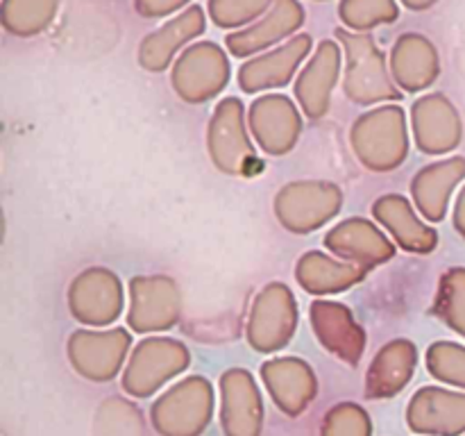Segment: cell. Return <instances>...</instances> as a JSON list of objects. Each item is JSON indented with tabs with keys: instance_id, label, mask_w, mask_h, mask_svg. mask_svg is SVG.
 I'll return each mask as SVG.
<instances>
[{
	"instance_id": "1",
	"label": "cell",
	"mask_w": 465,
	"mask_h": 436,
	"mask_svg": "<svg viewBox=\"0 0 465 436\" xmlns=\"http://www.w3.org/2000/svg\"><path fill=\"white\" fill-rule=\"evenodd\" d=\"M350 145L363 168L389 173L402 166L409 154V127L404 109L380 104L361 114L350 130Z\"/></svg>"
},
{
	"instance_id": "2",
	"label": "cell",
	"mask_w": 465,
	"mask_h": 436,
	"mask_svg": "<svg viewBox=\"0 0 465 436\" xmlns=\"http://www.w3.org/2000/svg\"><path fill=\"white\" fill-rule=\"evenodd\" d=\"M213 416V386L207 377L191 375L163 391L150 409L159 436H200Z\"/></svg>"
},
{
	"instance_id": "3",
	"label": "cell",
	"mask_w": 465,
	"mask_h": 436,
	"mask_svg": "<svg viewBox=\"0 0 465 436\" xmlns=\"http://www.w3.org/2000/svg\"><path fill=\"white\" fill-rule=\"evenodd\" d=\"M343 191L325 180H298L284 184L275 195V216L291 234H312L339 216Z\"/></svg>"
},
{
	"instance_id": "4",
	"label": "cell",
	"mask_w": 465,
	"mask_h": 436,
	"mask_svg": "<svg viewBox=\"0 0 465 436\" xmlns=\"http://www.w3.org/2000/svg\"><path fill=\"white\" fill-rule=\"evenodd\" d=\"M189 363L191 352L182 341L150 336L132 348L121 377V386L132 398H150L166 382L184 372Z\"/></svg>"
},
{
	"instance_id": "5",
	"label": "cell",
	"mask_w": 465,
	"mask_h": 436,
	"mask_svg": "<svg viewBox=\"0 0 465 436\" xmlns=\"http://www.w3.org/2000/svg\"><path fill=\"white\" fill-rule=\"evenodd\" d=\"M298 330V300L284 282L263 286L250 307L245 336L257 352H277L286 348Z\"/></svg>"
},
{
	"instance_id": "6",
	"label": "cell",
	"mask_w": 465,
	"mask_h": 436,
	"mask_svg": "<svg viewBox=\"0 0 465 436\" xmlns=\"http://www.w3.org/2000/svg\"><path fill=\"white\" fill-rule=\"evenodd\" d=\"M245 125V109L239 98H223L207 127V150L213 166L227 175H250L259 159Z\"/></svg>"
},
{
	"instance_id": "7",
	"label": "cell",
	"mask_w": 465,
	"mask_h": 436,
	"mask_svg": "<svg viewBox=\"0 0 465 436\" xmlns=\"http://www.w3.org/2000/svg\"><path fill=\"white\" fill-rule=\"evenodd\" d=\"M336 36H341L348 54V68H345L343 89L352 103L357 104H380L386 100H400L398 86L391 80L386 71L384 54L375 45L371 36L350 35V32L339 30Z\"/></svg>"
},
{
	"instance_id": "8",
	"label": "cell",
	"mask_w": 465,
	"mask_h": 436,
	"mask_svg": "<svg viewBox=\"0 0 465 436\" xmlns=\"http://www.w3.org/2000/svg\"><path fill=\"white\" fill-rule=\"evenodd\" d=\"M130 348V332L125 327H109V330H75L68 336L66 352L77 375L103 384L112 382L121 372Z\"/></svg>"
},
{
	"instance_id": "9",
	"label": "cell",
	"mask_w": 465,
	"mask_h": 436,
	"mask_svg": "<svg viewBox=\"0 0 465 436\" xmlns=\"http://www.w3.org/2000/svg\"><path fill=\"white\" fill-rule=\"evenodd\" d=\"M127 327L136 334L168 332L182 318L180 286L168 275H134L130 280Z\"/></svg>"
},
{
	"instance_id": "10",
	"label": "cell",
	"mask_w": 465,
	"mask_h": 436,
	"mask_svg": "<svg viewBox=\"0 0 465 436\" xmlns=\"http://www.w3.org/2000/svg\"><path fill=\"white\" fill-rule=\"evenodd\" d=\"M125 291L121 277L109 268H86L68 286V312L86 327H107L121 318Z\"/></svg>"
},
{
	"instance_id": "11",
	"label": "cell",
	"mask_w": 465,
	"mask_h": 436,
	"mask_svg": "<svg viewBox=\"0 0 465 436\" xmlns=\"http://www.w3.org/2000/svg\"><path fill=\"white\" fill-rule=\"evenodd\" d=\"M230 80V64L216 44H195L173 68V89L186 103H207L221 94Z\"/></svg>"
},
{
	"instance_id": "12",
	"label": "cell",
	"mask_w": 465,
	"mask_h": 436,
	"mask_svg": "<svg viewBox=\"0 0 465 436\" xmlns=\"http://www.w3.org/2000/svg\"><path fill=\"white\" fill-rule=\"evenodd\" d=\"M250 134L259 148L272 157L291 153L302 134V116L284 94L259 95L248 112Z\"/></svg>"
},
{
	"instance_id": "13",
	"label": "cell",
	"mask_w": 465,
	"mask_h": 436,
	"mask_svg": "<svg viewBox=\"0 0 465 436\" xmlns=\"http://www.w3.org/2000/svg\"><path fill=\"white\" fill-rule=\"evenodd\" d=\"M322 243L334 257L366 268V271L391 262L398 253L395 241H391L377 223L361 216L336 223L325 234Z\"/></svg>"
},
{
	"instance_id": "14",
	"label": "cell",
	"mask_w": 465,
	"mask_h": 436,
	"mask_svg": "<svg viewBox=\"0 0 465 436\" xmlns=\"http://www.w3.org/2000/svg\"><path fill=\"white\" fill-rule=\"evenodd\" d=\"M309 321L318 343L348 366H357L366 352V330L357 322L352 309L334 300H313Z\"/></svg>"
},
{
	"instance_id": "15",
	"label": "cell",
	"mask_w": 465,
	"mask_h": 436,
	"mask_svg": "<svg viewBox=\"0 0 465 436\" xmlns=\"http://www.w3.org/2000/svg\"><path fill=\"white\" fill-rule=\"evenodd\" d=\"M221 425L225 436H262V393L252 372L245 368H230L223 372Z\"/></svg>"
},
{
	"instance_id": "16",
	"label": "cell",
	"mask_w": 465,
	"mask_h": 436,
	"mask_svg": "<svg viewBox=\"0 0 465 436\" xmlns=\"http://www.w3.org/2000/svg\"><path fill=\"white\" fill-rule=\"evenodd\" d=\"M409 430L420 436H459L465 431V395L422 386L407 407Z\"/></svg>"
},
{
	"instance_id": "17",
	"label": "cell",
	"mask_w": 465,
	"mask_h": 436,
	"mask_svg": "<svg viewBox=\"0 0 465 436\" xmlns=\"http://www.w3.org/2000/svg\"><path fill=\"white\" fill-rule=\"evenodd\" d=\"M262 380L272 402L289 418H298L316 400L318 380L313 368L300 357H280L262 363Z\"/></svg>"
},
{
	"instance_id": "18",
	"label": "cell",
	"mask_w": 465,
	"mask_h": 436,
	"mask_svg": "<svg viewBox=\"0 0 465 436\" xmlns=\"http://www.w3.org/2000/svg\"><path fill=\"white\" fill-rule=\"evenodd\" d=\"M372 218L393 236L395 245L404 253L430 254L439 245V234L434 227L418 218L413 200L400 193L381 195L372 204Z\"/></svg>"
},
{
	"instance_id": "19",
	"label": "cell",
	"mask_w": 465,
	"mask_h": 436,
	"mask_svg": "<svg viewBox=\"0 0 465 436\" xmlns=\"http://www.w3.org/2000/svg\"><path fill=\"white\" fill-rule=\"evenodd\" d=\"M341 50L334 41H322L316 54L309 59L304 71L295 80V98L302 107L304 116L318 121L330 112L331 91L339 82Z\"/></svg>"
},
{
	"instance_id": "20",
	"label": "cell",
	"mask_w": 465,
	"mask_h": 436,
	"mask_svg": "<svg viewBox=\"0 0 465 436\" xmlns=\"http://www.w3.org/2000/svg\"><path fill=\"white\" fill-rule=\"evenodd\" d=\"M413 139L420 153L440 154L452 150L461 139L457 109L443 95H422L411 107Z\"/></svg>"
},
{
	"instance_id": "21",
	"label": "cell",
	"mask_w": 465,
	"mask_h": 436,
	"mask_svg": "<svg viewBox=\"0 0 465 436\" xmlns=\"http://www.w3.org/2000/svg\"><path fill=\"white\" fill-rule=\"evenodd\" d=\"M309 50H312V36L298 35L282 48L250 59L239 71L241 89L245 94H257V91L286 86L298 71L300 62L309 54Z\"/></svg>"
},
{
	"instance_id": "22",
	"label": "cell",
	"mask_w": 465,
	"mask_h": 436,
	"mask_svg": "<svg viewBox=\"0 0 465 436\" xmlns=\"http://www.w3.org/2000/svg\"><path fill=\"white\" fill-rule=\"evenodd\" d=\"M418 366V348L409 339H393L375 354L366 372V398L389 400L407 389Z\"/></svg>"
},
{
	"instance_id": "23",
	"label": "cell",
	"mask_w": 465,
	"mask_h": 436,
	"mask_svg": "<svg viewBox=\"0 0 465 436\" xmlns=\"http://www.w3.org/2000/svg\"><path fill=\"white\" fill-rule=\"evenodd\" d=\"M366 268L354 266L321 250H309L295 263V280L312 295L343 293L366 280Z\"/></svg>"
},
{
	"instance_id": "24",
	"label": "cell",
	"mask_w": 465,
	"mask_h": 436,
	"mask_svg": "<svg viewBox=\"0 0 465 436\" xmlns=\"http://www.w3.org/2000/svg\"><path fill=\"white\" fill-rule=\"evenodd\" d=\"M465 175V159L454 157L420 168L411 180V198L425 221L440 223L448 213L450 193Z\"/></svg>"
},
{
	"instance_id": "25",
	"label": "cell",
	"mask_w": 465,
	"mask_h": 436,
	"mask_svg": "<svg viewBox=\"0 0 465 436\" xmlns=\"http://www.w3.org/2000/svg\"><path fill=\"white\" fill-rule=\"evenodd\" d=\"M302 21L304 12L295 0H277L262 21H257L248 30L227 36V48L236 57H248V54L259 53V50L268 48L275 41L289 36L291 32H295L302 25Z\"/></svg>"
},
{
	"instance_id": "26",
	"label": "cell",
	"mask_w": 465,
	"mask_h": 436,
	"mask_svg": "<svg viewBox=\"0 0 465 436\" xmlns=\"http://www.w3.org/2000/svg\"><path fill=\"white\" fill-rule=\"evenodd\" d=\"M204 30V14L200 7H189L182 16L173 18L150 36H145L139 48V62L145 71L159 73L171 64L173 54L182 44L191 41Z\"/></svg>"
},
{
	"instance_id": "27",
	"label": "cell",
	"mask_w": 465,
	"mask_h": 436,
	"mask_svg": "<svg viewBox=\"0 0 465 436\" xmlns=\"http://www.w3.org/2000/svg\"><path fill=\"white\" fill-rule=\"evenodd\" d=\"M391 71L404 91H422L439 77V54L420 35H404L391 54Z\"/></svg>"
},
{
	"instance_id": "28",
	"label": "cell",
	"mask_w": 465,
	"mask_h": 436,
	"mask_svg": "<svg viewBox=\"0 0 465 436\" xmlns=\"http://www.w3.org/2000/svg\"><path fill=\"white\" fill-rule=\"evenodd\" d=\"M57 12V0H5L3 23L18 36H30L44 30Z\"/></svg>"
},
{
	"instance_id": "29",
	"label": "cell",
	"mask_w": 465,
	"mask_h": 436,
	"mask_svg": "<svg viewBox=\"0 0 465 436\" xmlns=\"http://www.w3.org/2000/svg\"><path fill=\"white\" fill-rule=\"evenodd\" d=\"M436 313L452 330L465 334V268H452L440 277Z\"/></svg>"
},
{
	"instance_id": "30",
	"label": "cell",
	"mask_w": 465,
	"mask_h": 436,
	"mask_svg": "<svg viewBox=\"0 0 465 436\" xmlns=\"http://www.w3.org/2000/svg\"><path fill=\"white\" fill-rule=\"evenodd\" d=\"M427 371L439 382L465 386V348L450 341H436L425 354Z\"/></svg>"
},
{
	"instance_id": "31",
	"label": "cell",
	"mask_w": 465,
	"mask_h": 436,
	"mask_svg": "<svg viewBox=\"0 0 465 436\" xmlns=\"http://www.w3.org/2000/svg\"><path fill=\"white\" fill-rule=\"evenodd\" d=\"M321 436H372L371 416L359 404L341 402L325 413Z\"/></svg>"
},
{
	"instance_id": "32",
	"label": "cell",
	"mask_w": 465,
	"mask_h": 436,
	"mask_svg": "<svg viewBox=\"0 0 465 436\" xmlns=\"http://www.w3.org/2000/svg\"><path fill=\"white\" fill-rule=\"evenodd\" d=\"M341 18L354 30H371L380 23H391L398 16L393 0H343Z\"/></svg>"
},
{
	"instance_id": "33",
	"label": "cell",
	"mask_w": 465,
	"mask_h": 436,
	"mask_svg": "<svg viewBox=\"0 0 465 436\" xmlns=\"http://www.w3.org/2000/svg\"><path fill=\"white\" fill-rule=\"evenodd\" d=\"M271 0H209V12L216 25L234 27L257 18Z\"/></svg>"
},
{
	"instance_id": "34",
	"label": "cell",
	"mask_w": 465,
	"mask_h": 436,
	"mask_svg": "<svg viewBox=\"0 0 465 436\" xmlns=\"http://www.w3.org/2000/svg\"><path fill=\"white\" fill-rule=\"evenodd\" d=\"M184 3H189V0H136V9L143 16H166V14L180 9Z\"/></svg>"
},
{
	"instance_id": "35",
	"label": "cell",
	"mask_w": 465,
	"mask_h": 436,
	"mask_svg": "<svg viewBox=\"0 0 465 436\" xmlns=\"http://www.w3.org/2000/svg\"><path fill=\"white\" fill-rule=\"evenodd\" d=\"M454 223H457L459 232L465 236V189L461 193V198H459V204H457V212H454Z\"/></svg>"
}]
</instances>
